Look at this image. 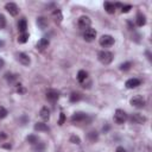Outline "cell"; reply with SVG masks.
<instances>
[{"instance_id":"obj_1","label":"cell","mask_w":152,"mask_h":152,"mask_svg":"<svg viewBox=\"0 0 152 152\" xmlns=\"http://www.w3.org/2000/svg\"><path fill=\"white\" fill-rule=\"evenodd\" d=\"M97 58H99V61H100L102 64L107 65V64L112 63V61H113V53H112L110 51L102 50V51H100V52L97 53Z\"/></svg>"},{"instance_id":"obj_2","label":"cell","mask_w":152,"mask_h":152,"mask_svg":"<svg viewBox=\"0 0 152 152\" xmlns=\"http://www.w3.org/2000/svg\"><path fill=\"white\" fill-rule=\"evenodd\" d=\"M127 118H128V115L124 109H116L115 113H114V121L119 125L124 124L127 120Z\"/></svg>"},{"instance_id":"obj_3","label":"cell","mask_w":152,"mask_h":152,"mask_svg":"<svg viewBox=\"0 0 152 152\" xmlns=\"http://www.w3.org/2000/svg\"><path fill=\"white\" fill-rule=\"evenodd\" d=\"M114 38L110 36V34H103L101 36V38L99 39V43L102 48H110L113 44H114Z\"/></svg>"},{"instance_id":"obj_4","label":"cell","mask_w":152,"mask_h":152,"mask_svg":"<svg viewBox=\"0 0 152 152\" xmlns=\"http://www.w3.org/2000/svg\"><path fill=\"white\" fill-rule=\"evenodd\" d=\"M129 120L131 124H137V125H141L146 121V116H144L140 113H133L129 115V118H127Z\"/></svg>"},{"instance_id":"obj_5","label":"cell","mask_w":152,"mask_h":152,"mask_svg":"<svg viewBox=\"0 0 152 152\" xmlns=\"http://www.w3.org/2000/svg\"><path fill=\"white\" fill-rule=\"evenodd\" d=\"M77 25H78V27H80L81 30H87V28L90 27V25H91V20H90L89 17H87V15H82V17L78 18V20H77Z\"/></svg>"},{"instance_id":"obj_6","label":"cell","mask_w":152,"mask_h":152,"mask_svg":"<svg viewBox=\"0 0 152 152\" xmlns=\"http://www.w3.org/2000/svg\"><path fill=\"white\" fill-rule=\"evenodd\" d=\"M145 99L141 96V95H135L131 99V104L135 108H142L145 106Z\"/></svg>"},{"instance_id":"obj_7","label":"cell","mask_w":152,"mask_h":152,"mask_svg":"<svg viewBox=\"0 0 152 152\" xmlns=\"http://www.w3.org/2000/svg\"><path fill=\"white\" fill-rule=\"evenodd\" d=\"M88 119V114L83 113V112H77L71 116V122L72 124H77V122H86Z\"/></svg>"},{"instance_id":"obj_8","label":"cell","mask_w":152,"mask_h":152,"mask_svg":"<svg viewBox=\"0 0 152 152\" xmlns=\"http://www.w3.org/2000/svg\"><path fill=\"white\" fill-rule=\"evenodd\" d=\"M95 37H96V31L94 28L89 27V28L83 31V38L86 42H93L95 39Z\"/></svg>"},{"instance_id":"obj_9","label":"cell","mask_w":152,"mask_h":152,"mask_svg":"<svg viewBox=\"0 0 152 152\" xmlns=\"http://www.w3.org/2000/svg\"><path fill=\"white\" fill-rule=\"evenodd\" d=\"M5 10H6L11 15H13V17H15V15L19 13V8H18L17 4H14V2H7V4L5 5Z\"/></svg>"},{"instance_id":"obj_10","label":"cell","mask_w":152,"mask_h":152,"mask_svg":"<svg viewBox=\"0 0 152 152\" xmlns=\"http://www.w3.org/2000/svg\"><path fill=\"white\" fill-rule=\"evenodd\" d=\"M59 99V93L55 89H50L46 91V100L50 102H56Z\"/></svg>"},{"instance_id":"obj_11","label":"cell","mask_w":152,"mask_h":152,"mask_svg":"<svg viewBox=\"0 0 152 152\" xmlns=\"http://www.w3.org/2000/svg\"><path fill=\"white\" fill-rule=\"evenodd\" d=\"M17 59H18L19 63H21L23 65H28V64L31 63L30 57H28L26 53H24V52H19V53L17 55Z\"/></svg>"},{"instance_id":"obj_12","label":"cell","mask_w":152,"mask_h":152,"mask_svg":"<svg viewBox=\"0 0 152 152\" xmlns=\"http://www.w3.org/2000/svg\"><path fill=\"white\" fill-rule=\"evenodd\" d=\"M140 83H141V82H140V80H138V78H129V80L126 81L125 86H126V88H128V89H134V88L139 87Z\"/></svg>"},{"instance_id":"obj_13","label":"cell","mask_w":152,"mask_h":152,"mask_svg":"<svg viewBox=\"0 0 152 152\" xmlns=\"http://www.w3.org/2000/svg\"><path fill=\"white\" fill-rule=\"evenodd\" d=\"M37 25H38L39 28L45 30V28L49 26V21H48L46 18H44V17H39V18H37Z\"/></svg>"},{"instance_id":"obj_14","label":"cell","mask_w":152,"mask_h":152,"mask_svg":"<svg viewBox=\"0 0 152 152\" xmlns=\"http://www.w3.org/2000/svg\"><path fill=\"white\" fill-rule=\"evenodd\" d=\"M39 116H40L42 120L48 121L49 118H50V110H49V108H48V107H43V108L40 109V112H39Z\"/></svg>"},{"instance_id":"obj_15","label":"cell","mask_w":152,"mask_h":152,"mask_svg":"<svg viewBox=\"0 0 152 152\" xmlns=\"http://www.w3.org/2000/svg\"><path fill=\"white\" fill-rule=\"evenodd\" d=\"M49 43H50V42H49V38L44 37V38L39 39V42L37 43V49H39V50H44L45 48H48Z\"/></svg>"},{"instance_id":"obj_16","label":"cell","mask_w":152,"mask_h":152,"mask_svg":"<svg viewBox=\"0 0 152 152\" xmlns=\"http://www.w3.org/2000/svg\"><path fill=\"white\" fill-rule=\"evenodd\" d=\"M52 17H53V19H55V23H56V24H59V23L62 21V19H63L62 12H61V10H58V8H56V10L52 12Z\"/></svg>"},{"instance_id":"obj_17","label":"cell","mask_w":152,"mask_h":152,"mask_svg":"<svg viewBox=\"0 0 152 152\" xmlns=\"http://www.w3.org/2000/svg\"><path fill=\"white\" fill-rule=\"evenodd\" d=\"M135 23H137V25H138L139 27L144 26V25L146 24V17H145L142 13H138L137 19H135Z\"/></svg>"},{"instance_id":"obj_18","label":"cell","mask_w":152,"mask_h":152,"mask_svg":"<svg viewBox=\"0 0 152 152\" xmlns=\"http://www.w3.org/2000/svg\"><path fill=\"white\" fill-rule=\"evenodd\" d=\"M103 7H104V10H106L107 13H109V14H114V12H115V6H114V4L109 2V1H106L104 5H103Z\"/></svg>"},{"instance_id":"obj_19","label":"cell","mask_w":152,"mask_h":152,"mask_svg":"<svg viewBox=\"0 0 152 152\" xmlns=\"http://www.w3.org/2000/svg\"><path fill=\"white\" fill-rule=\"evenodd\" d=\"M26 28H27V21H26V19H20L18 21V30L21 33H24V32H26Z\"/></svg>"},{"instance_id":"obj_20","label":"cell","mask_w":152,"mask_h":152,"mask_svg":"<svg viewBox=\"0 0 152 152\" xmlns=\"http://www.w3.org/2000/svg\"><path fill=\"white\" fill-rule=\"evenodd\" d=\"M34 129H36V131H40V132H48L50 128H49L48 125L44 124V122H37V124L34 125Z\"/></svg>"},{"instance_id":"obj_21","label":"cell","mask_w":152,"mask_h":152,"mask_svg":"<svg viewBox=\"0 0 152 152\" xmlns=\"http://www.w3.org/2000/svg\"><path fill=\"white\" fill-rule=\"evenodd\" d=\"M87 77H88L87 71H84V70H80V71L77 72V81H78L80 83H83V82L87 80Z\"/></svg>"},{"instance_id":"obj_22","label":"cell","mask_w":152,"mask_h":152,"mask_svg":"<svg viewBox=\"0 0 152 152\" xmlns=\"http://www.w3.org/2000/svg\"><path fill=\"white\" fill-rule=\"evenodd\" d=\"M27 40H28V33L27 32H24V33L19 34V37H18V43L19 44H24Z\"/></svg>"},{"instance_id":"obj_23","label":"cell","mask_w":152,"mask_h":152,"mask_svg":"<svg viewBox=\"0 0 152 152\" xmlns=\"http://www.w3.org/2000/svg\"><path fill=\"white\" fill-rule=\"evenodd\" d=\"M88 139H89L90 141H93V142L97 141V139H99V133H97L96 131H91V132H89V133H88Z\"/></svg>"},{"instance_id":"obj_24","label":"cell","mask_w":152,"mask_h":152,"mask_svg":"<svg viewBox=\"0 0 152 152\" xmlns=\"http://www.w3.org/2000/svg\"><path fill=\"white\" fill-rule=\"evenodd\" d=\"M44 150H45V144L44 142H37L33 146V151L34 152H43Z\"/></svg>"},{"instance_id":"obj_25","label":"cell","mask_w":152,"mask_h":152,"mask_svg":"<svg viewBox=\"0 0 152 152\" xmlns=\"http://www.w3.org/2000/svg\"><path fill=\"white\" fill-rule=\"evenodd\" d=\"M81 99H82V96H81L80 93H72V94L70 95V102H77V101H80Z\"/></svg>"},{"instance_id":"obj_26","label":"cell","mask_w":152,"mask_h":152,"mask_svg":"<svg viewBox=\"0 0 152 152\" xmlns=\"http://www.w3.org/2000/svg\"><path fill=\"white\" fill-rule=\"evenodd\" d=\"M26 140H27V141H28L30 144L34 145V144H37V142H38V137H36V135L31 134V135H28V137L26 138Z\"/></svg>"},{"instance_id":"obj_27","label":"cell","mask_w":152,"mask_h":152,"mask_svg":"<svg viewBox=\"0 0 152 152\" xmlns=\"http://www.w3.org/2000/svg\"><path fill=\"white\" fill-rule=\"evenodd\" d=\"M131 66H132V63H131V62H126V63H122V64L120 65V70L127 71V70L131 69Z\"/></svg>"},{"instance_id":"obj_28","label":"cell","mask_w":152,"mask_h":152,"mask_svg":"<svg viewBox=\"0 0 152 152\" xmlns=\"http://www.w3.org/2000/svg\"><path fill=\"white\" fill-rule=\"evenodd\" d=\"M70 142H72V144H76V145H80L81 144V139L77 137V135H71L70 137Z\"/></svg>"},{"instance_id":"obj_29","label":"cell","mask_w":152,"mask_h":152,"mask_svg":"<svg viewBox=\"0 0 152 152\" xmlns=\"http://www.w3.org/2000/svg\"><path fill=\"white\" fill-rule=\"evenodd\" d=\"M5 77L7 78V81L8 82H11V83H13L15 80H17V75H13V74H6L5 75Z\"/></svg>"},{"instance_id":"obj_30","label":"cell","mask_w":152,"mask_h":152,"mask_svg":"<svg viewBox=\"0 0 152 152\" xmlns=\"http://www.w3.org/2000/svg\"><path fill=\"white\" fill-rule=\"evenodd\" d=\"M7 114H8L7 109H6L5 107L0 106V119H4V118H6V116H7Z\"/></svg>"},{"instance_id":"obj_31","label":"cell","mask_w":152,"mask_h":152,"mask_svg":"<svg viewBox=\"0 0 152 152\" xmlns=\"http://www.w3.org/2000/svg\"><path fill=\"white\" fill-rule=\"evenodd\" d=\"M6 26V18L4 14H0V28H4Z\"/></svg>"},{"instance_id":"obj_32","label":"cell","mask_w":152,"mask_h":152,"mask_svg":"<svg viewBox=\"0 0 152 152\" xmlns=\"http://www.w3.org/2000/svg\"><path fill=\"white\" fill-rule=\"evenodd\" d=\"M129 10H132V6H131V5L122 6V7H121V13H127V12H129Z\"/></svg>"},{"instance_id":"obj_33","label":"cell","mask_w":152,"mask_h":152,"mask_svg":"<svg viewBox=\"0 0 152 152\" xmlns=\"http://www.w3.org/2000/svg\"><path fill=\"white\" fill-rule=\"evenodd\" d=\"M17 91H18L19 94H24L26 90H25V88H24V87H23V86L19 83V84H17Z\"/></svg>"},{"instance_id":"obj_34","label":"cell","mask_w":152,"mask_h":152,"mask_svg":"<svg viewBox=\"0 0 152 152\" xmlns=\"http://www.w3.org/2000/svg\"><path fill=\"white\" fill-rule=\"evenodd\" d=\"M64 121H65V115H64V113H61L59 114V120H58V125H63L64 124Z\"/></svg>"},{"instance_id":"obj_35","label":"cell","mask_w":152,"mask_h":152,"mask_svg":"<svg viewBox=\"0 0 152 152\" xmlns=\"http://www.w3.org/2000/svg\"><path fill=\"white\" fill-rule=\"evenodd\" d=\"M115 152H126V150L122 146H119V147H116V151Z\"/></svg>"},{"instance_id":"obj_36","label":"cell","mask_w":152,"mask_h":152,"mask_svg":"<svg viewBox=\"0 0 152 152\" xmlns=\"http://www.w3.org/2000/svg\"><path fill=\"white\" fill-rule=\"evenodd\" d=\"M2 147L4 148H11L12 146H11V144H2Z\"/></svg>"},{"instance_id":"obj_37","label":"cell","mask_w":152,"mask_h":152,"mask_svg":"<svg viewBox=\"0 0 152 152\" xmlns=\"http://www.w3.org/2000/svg\"><path fill=\"white\" fill-rule=\"evenodd\" d=\"M4 65H5V62H4V59H2V58H0V69H2V68H4Z\"/></svg>"},{"instance_id":"obj_38","label":"cell","mask_w":152,"mask_h":152,"mask_svg":"<svg viewBox=\"0 0 152 152\" xmlns=\"http://www.w3.org/2000/svg\"><path fill=\"white\" fill-rule=\"evenodd\" d=\"M26 121H27V118H26L25 115H24V116H21V122H23V125H24Z\"/></svg>"},{"instance_id":"obj_39","label":"cell","mask_w":152,"mask_h":152,"mask_svg":"<svg viewBox=\"0 0 152 152\" xmlns=\"http://www.w3.org/2000/svg\"><path fill=\"white\" fill-rule=\"evenodd\" d=\"M6 137H7V135H6L4 132H2V133H0V139H6Z\"/></svg>"},{"instance_id":"obj_40","label":"cell","mask_w":152,"mask_h":152,"mask_svg":"<svg viewBox=\"0 0 152 152\" xmlns=\"http://www.w3.org/2000/svg\"><path fill=\"white\" fill-rule=\"evenodd\" d=\"M4 45H5V43H4V40H1V39H0V49H1V48H2Z\"/></svg>"}]
</instances>
